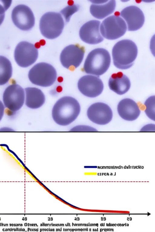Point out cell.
I'll return each mask as SVG.
<instances>
[{"label": "cell", "instance_id": "cell-1", "mask_svg": "<svg viewBox=\"0 0 155 232\" xmlns=\"http://www.w3.org/2000/svg\"><path fill=\"white\" fill-rule=\"evenodd\" d=\"M80 111V106L75 99L70 96H65L60 98L55 103L52 109V115L56 123L66 126L77 119Z\"/></svg>", "mask_w": 155, "mask_h": 232}, {"label": "cell", "instance_id": "cell-2", "mask_svg": "<svg viewBox=\"0 0 155 232\" xmlns=\"http://www.w3.org/2000/svg\"><path fill=\"white\" fill-rule=\"evenodd\" d=\"M137 48L132 41L124 39L117 42L112 51L113 63L117 68L128 69L134 64L137 55Z\"/></svg>", "mask_w": 155, "mask_h": 232}, {"label": "cell", "instance_id": "cell-3", "mask_svg": "<svg viewBox=\"0 0 155 232\" xmlns=\"http://www.w3.org/2000/svg\"><path fill=\"white\" fill-rule=\"evenodd\" d=\"M110 61V55L107 51L103 48H96L88 54L83 69L87 74L99 76L107 71Z\"/></svg>", "mask_w": 155, "mask_h": 232}, {"label": "cell", "instance_id": "cell-4", "mask_svg": "<svg viewBox=\"0 0 155 232\" xmlns=\"http://www.w3.org/2000/svg\"><path fill=\"white\" fill-rule=\"evenodd\" d=\"M28 77L33 84L44 87L52 85L57 77L55 68L51 64L40 62L35 65L30 70Z\"/></svg>", "mask_w": 155, "mask_h": 232}, {"label": "cell", "instance_id": "cell-5", "mask_svg": "<svg viewBox=\"0 0 155 232\" xmlns=\"http://www.w3.org/2000/svg\"><path fill=\"white\" fill-rule=\"evenodd\" d=\"M64 25V20L60 13L48 12L44 14L41 18L39 28L43 36L52 39L60 35Z\"/></svg>", "mask_w": 155, "mask_h": 232}, {"label": "cell", "instance_id": "cell-6", "mask_svg": "<svg viewBox=\"0 0 155 232\" xmlns=\"http://www.w3.org/2000/svg\"><path fill=\"white\" fill-rule=\"evenodd\" d=\"M127 29L126 24L121 18L112 15L103 21L100 25V32L105 38L113 40L123 36Z\"/></svg>", "mask_w": 155, "mask_h": 232}, {"label": "cell", "instance_id": "cell-7", "mask_svg": "<svg viewBox=\"0 0 155 232\" xmlns=\"http://www.w3.org/2000/svg\"><path fill=\"white\" fill-rule=\"evenodd\" d=\"M38 54V50L34 44L26 41H22L16 46L14 56L18 66L27 67L36 61Z\"/></svg>", "mask_w": 155, "mask_h": 232}, {"label": "cell", "instance_id": "cell-8", "mask_svg": "<svg viewBox=\"0 0 155 232\" xmlns=\"http://www.w3.org/2000/svg\"><path fill=\"white\" fill-rule=\"evenodd\" d=\"M83 47L77 44H71L65 47L60 55V60L65 68L73 70L82 62L84 54Z\"/></svg>", "mask_w": 155, "mask_h": 232}, {"label": "cell", "instance_id": "cell-9", "mask_svg": "<svg viewBox=\"0 0 155 232\" xmlns=\"http://www.w3.org/2000/svg\"><path fill=\"white\" fill-rule=\"evenodd\" d=\"M3 100L5 106L10 111L14 112L18 111L24 102V89L17 84L9 85L4 91Z\"/></svg>", "mask_w": 155, "mask_h": 232}, {"label": "cell", "instance_id": "cell-10", "mask_svg": "<svg viewBox=\"0 0 155 232\" xmlns=\"http://www.w3.org/2000/svg\"><path fill=\"white\" fill-rule=\"evenodd\" d=\"M11 17L14 24L23 31L30 30L35 25V18L32 11L24 5L16 6L12 11Z\"/></svg>", "mask_w": 155, "mask_h": 232}, {"label": "cell", "instance_id": "cell-11", "mask_svg": "<svg viewBox=\"0 0 155 232\" xmlns=\"http://www.w3.org/2000/svg\"><path fill=\"white\" fill-rule=\"evenodd\" d=\"M78 86L80 91L84 95L94 98L99 95L104 89V84L98 77L91 75L83 76L79 80Z\"/></svg>", "mask_w": 155, "mask_h": 232}, {"label": "cell", "instance_id": "cell-12", "mask_svg": "<svg viewBox=\"0 0 155 232\" xmlns=\"http://www.w3.org/2000/svg\"><path fill=\"white\" fill-rule=\"evenodd\" d=\"M88 119L93 123L105 125L110 123L113 118V112L110 106L103 103H96L91 105L87 111Z\"/></svg>", "mask_w": 155, "mask_h": 232}, {"label": "cell", "instance_id": "cell-13", "mask_svg": "<svg viewBox=\"0 0 155 232\" xmlns=\"http://www.w3.org/2000/svg\"><path fill=\"white\" fill-rule=\"evenodd\" d=\"M100 21L92 20L84 24L79 31V36L84 42L89 44H94L102 42L104 38L100 31Z\"/></svg>", "mask_w": 155, "mask_h": 232}, {"label": "cell", "instance_id": "cell-14", "mask_svg": "<svg viewBox=\"0 0 155 232\" xmlns=\"http://www.w3.org/2000/svg\"><path fill=\"white\" fill-rule=\"evenodd\" d=\"M120 15L126 21L129 31L139 29L144 22L145 17L143 11L136 6L131 5L124 8L121 11Z\"/></svg>", "mask_w": 155, "mask_h": 232}, {"label": "cell", "instance_id": "cell-15", "mask_svg": "<svg viewBox=\"0 0 155 232\" xmlns=\"http://www.w3.org/2000/svg\"><path fill=\"white\" fill-rule=\"evenodd\" d=\"M118 113L125 120L133 121L139 116L140 111L137 104L130 98H125L118 103L117 107Z\"/></svg>", "mask_w": 155, "mask_h": 232}, {"label": "cell", "instance_id": "cell-16", "mask_svg": "<svg viewBox=\"0 0 155 232\" xmlns=\"http://www.w3.org/2000/svg\"><path fill=\"white\" fill-rule=\"evenodd\" d=\"M93 3L90 7L91 14L94 17L99 19H103L114 11L116 7L115 0L92 1Z\"/></svg>", "mask_w": 155, "mask_h": 232}, {"label": "cell", "instance_id": "cell-17", "mask_svg": "<svg viewBox=\"0 0 155 232\" xmlns=\"http://www.w3.org/2000/svg\"><path fill=\"white\" fill-rule=\"evenodd\" d=\"M110 89L117 94L121 95L127 93L130 87L129 78L121 72L114 74L108 81Z\"/></svg>", "mask_w": 155, "mask_h": 232}, {"label": "cell", "instance_id": "cell-18", "mask_svg": "<svg viewBox=\"0 0 155 232\" xmlns=\"http://www.w3.org/2000/svg\"><path fill=\"white\" fill-rule=\"evenodd\" d=\"M25 105L28 107L36 109L40 107L45 102V97L42 91L35 87L25 88Z\"/></svg>", "mask_w": 155, "mask_h": 232}, {"label": "cell", "instance_id": "cell-19", "mask_svg": "<svg viewBox=\"0 0 155 232\" xmlns=\"http://www.w3.org/2000/svg\"><path fill=\"white\" fill-rule=\"evenodd\" d=\"M12 72V64L6 57L0 56V85L7 83L11 78Z\"/></svg>", "mask_w": 155, "mask_h": 232}, {"label": "cell", "instance_id": "cell-20", "mask_svg": "<svg viewBox=\"0 0 155 232\" xmlns=\"http://www.w3.org/2000/svg\"><path fill=\"white\" fill-rule=\"evenodd\" d=\"M155 96L149 97L145 102V112L147 116L151 119L155 121Z\"/></svg>", "mask_w": 155, "mask_h": 232}, {"label": "cell", "instance_id": "cell-21", "mask_svg": "<svg viewBox=\"0 0 155 232\" xmlns=\"http://www.w3.org/2000/svg\"><path fill=\"white\" fill-rule=\"evenodd\" d=\"M12 1L0 0V25L3 22L5 16V12L10 6Z\"/></svg>", "mask_w": 155, "mask_h": 232}, {"label": "cell", "instance_id": "cell-22", "mask_svg": "<svg viewBox=\"0 0 155 232\" xmlns=\"http://www.w3.org/2000/svg\"><path fill=\"white\" fill-rule=\"evenodd\" d=\"M70 131L74 132H94L97 130L94 128L86 125H80L76 126L71 129Z\"/></svg>", "mask_w": 155, "mask_h": 232}, {"label": "cell", "instance_id": "cell-23", "mask_svg": "<svg viewBox=\"0 0 155 232\" xmlns=\"http://www.w3.org/2000/svg\"><path fill=\"white\" fill-rule=\"evenodd\" d=\"M141 132H155V125L152 124H148L143 127L140 129Z\"/></svg>", "mask_w": 155, "mask_h": 232}, {"label": "cell", "instance_id": "cell-24", "mask_svg": "<svg viewBox=\"0 0 155 232\" xmlns=\"http://www.w3.org/2000/svg\"><path fill=\"white\" fill-rule=\"evenodd\" d=\"M5 107L1 101L0 100V121L2 119L4 113Z\"/></svg>", "mask_w": 155, "mask_h": 232}]
</instances>
